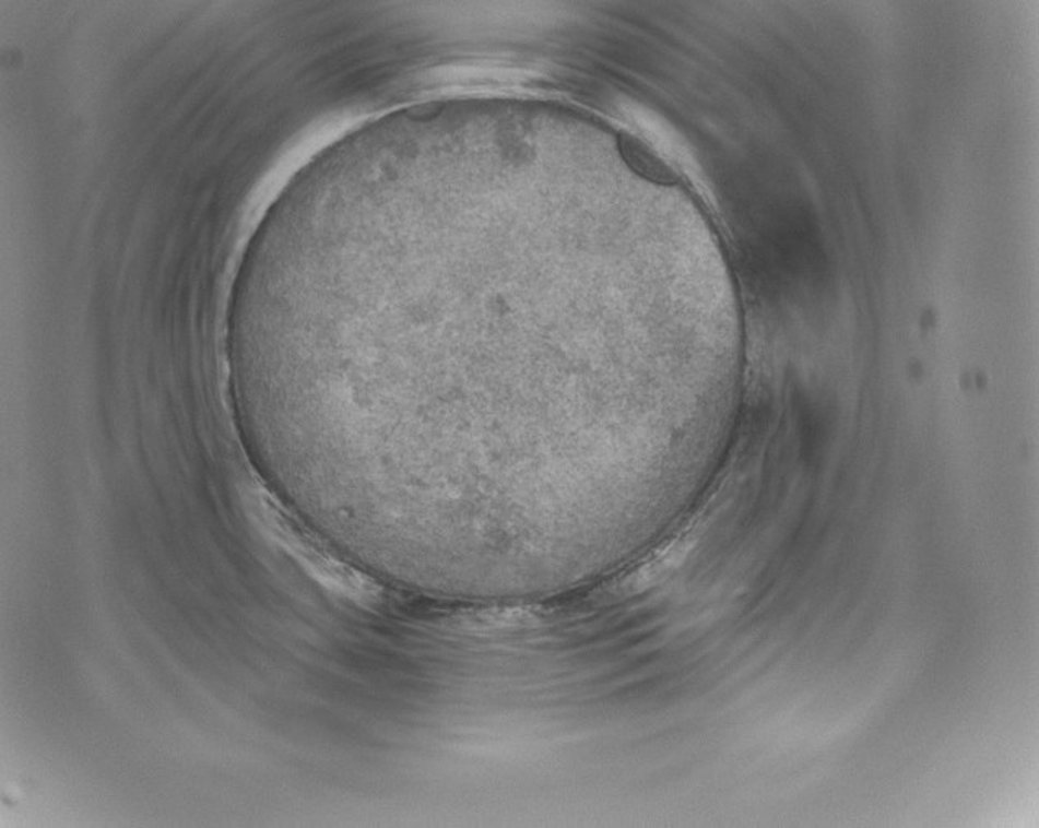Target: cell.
<instances>
[{"label":"cell","instance_id":"1","mask_svg":"<svg viewBox=\"0 0 1039 828\" xmlns=\"http://www.w3.org/2000/svg\"><path fill=\"white\" fill-rule=\"evenodd\" d=\"M617 146L622 158L637 175L644 176V178L653 182H661V185H670L674 181L671 169L637 137L621 133Z\"/></svg>","mask_w":1039,"mask_h":828}]
</instances>
